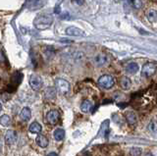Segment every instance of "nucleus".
I'll list each match as a JSON object with an SVG mask.
<instances>
[{"instance_id":"f257e3e1","label":"nucleus","mask_w":157,"mask_h":156,"mask_svg":"<svg viewBox=\"0 0 157 156\" xmlns=\"http://www.w3.org/2000/svg\"><path fill=\"white\" fill-rule=\"evenodd\" d=\"M53 23V18L48 15H40L36 17L33 21L34 28L38 31H43L50 28Z\"/></svg>"},{"instance_id":"f03ea898","label":"nucleus","mask_w":157,"mask_h":156,"mask_svg":"<svg viewBox=\"0 0 157 156\" xmlns=\"http://www.w3.org/2000/svg\"><path fill=\"white\" fill-rule=\"evenodd\" d=\"M98 85H99L102 89H110L115 85L114 78L110 75H103L98 79Z\"/></svg>"},{"instance_id":"7ed1b4c3","label":"nucleus","mask_w":157,"mask_h":156,"mask_svg":"<svg viewBox=\"0 0 157 156\" xmlns=\"http://www.w3.org/2000/svg\"><path fill=\"white\" fill-rule=\"evenodd\" d=\"M157 70V66L155 63L152 62H147L142 66V70H141V77L144 78H149L151 76H153Z\"/></svg>"},{"instance_id":"20e7f679","label":"nucleus","mask_w":157,"mask_h":156,"mask_svg":"<svg viewBox=\"0 0 157 156\" xmlns=\"http://www.w3.org/2000/svg\"><path fill=\"white\" fill-rule=\"evenodd\" d=\"M55 86L57 87L58 91L63 95L69 93V91H70V84L64 79H56Z\"/></svg>"},{"instance_id":"39448f33","label":"nucleus","mask_w":157,"mask_h":156,"mask_svg":"<svg viewBox=\"0 0 157 156\" xmlns=\"http://www.w3.org/2000/svg\"><path fill=\"white\" fill-rule=\"evenodd\" d=\"M29 82V86H31L32 89L36 91L39 90L42 86V80H41V78L37 75H31Z\"/></svg>"},{"instance_id":"423d86ee","label":"nucleus","mask_w":157,"mask_h":156,"mask_svg":"<svg viewBox=\"0 0 157 156\" xmlns=\"http://www.w3.org/2000/svg\"><path fill=\"white\" fill-rule=\"evenodd\" d=\"M59 119H60V113H59L58 110H51V111H49L46 115V120L48 122V124H50V125L57 124Z\"/></svg>"},{"instance_id":"0eeeda50","label":"nucleus","mask_w":157,"mask_h":156,"mask_svg":"<svg viewBox=\"0 0 157 156\" xmlns=\"http://www.w3.org/2000/svg\"><path fill=\"white\" fill-rule=\"evenodd\" d=\"M17 133L13 130H8L6 131V134L4 135V139H5V143L7 144H14L17 141Z\"/></svg>"},{"instance_id":"6e6552de","label":"nucleus","mask_w":157,"mask_h":156,"mask_svg":"<svg viewBox=\"0 0 157 156\" xmlns=\"http://www.w3.org/2000/svg\"><path fill=\"white\" fill-rule=\"evenodd\" d=\"M66 35L71 36H85V32H83L81 29H78V28L68 27L66 29Z\"/></svg>"},{"instance_id":"1a4fd4ad","label":"nucleus","mask_w":157,"mask_h":156,"mask_svg":"<svg viewBox=\"0 0 157 156\" xmlns=\"http://www.w3.org/2000/svg\"><path fill=\"white\" fill-rule=\"evenodd\" d=\"M27 5H28V9L33 11V10H37V9L42 8L44 5H45V1H40V0H36V1H28Z\"/></svg>"},{"instance_id":"9d476101","label":"nucleus","mask_w":157,"mask_h":156,"mask_svg":"<svg viewBox=\"0 0 157 156\" xmlns=\"http://www.w3.org/2000/svg\"><path fill=\"white\" fill-rule=\"evenodd\" d=\"M119 84H120L121 89H124V90L130 89H131V86H132V82H131V80H130L128 77H126V76H124V77H122V78H121V79H120V82H119Z\"/></svg>"},{"instance_id":"9b49d317","label":"nucleus","mask_w":157,"mask_h":156,"mask_svg":"<svg viewBox=\"0 0 157 156\" xmlns=\"http://www.w3.org/2000/svg\"><path fill=\"white\" fill-rule=\"evenodd\" d=\"M20 118H21L22 121L24 122H27L29 119L32 118V111L29 107H24L22 109L21 113H20Z\"/></svg>"},{"instance_id":"f8f14e48","label":"nucleus","mask_w":157,"mask_h":156,"mask_svg":"<svg viewBox=\"0 0 157 156\" xmlns=\"http://www.w3.org/2000/svg\"><path fill=\"white\" fill-rule=\"evenodd\" d=\"M139 70H140V67L135 62H131L126 66V72L128 74H131V75L136 74V73L139 72Z\"/></svg>"},{"instance_id":"ddd939ff","label":"nucleus","mask_w":157,"mask_h":156,"mask_svg":"<svg viewBox=\"0 0 157 156\" xmlns=\"http://www.w3.org/2000/svg\"><path fill=\"white\" fill-rule=\"evenodd\" d=\"M107 62H108V58L105 54H97L94 57V63L99 67L104 66Z\"/></svg>"},{"instance_id":"4468645a","label":"nucleus","mask_w":157,"mask_h":156,"mask_svg":"<svg viewBox=\"0 0 157 156\" xmlns=\"http://www.w3.org/2000/svg\"><path fill=\"white\" fill-rule=\"evenodd\" d=\"M125 117H126V120H127L128 124H129V125H135L137 122V117L132 111L126 112Z\"/></svg>"},{"instance_id":"2eb2a0df","label":"nucleus","mask_w":157,"mask_h":156,"mask_svg":"<svg viewBox=\"0 0 157 156\" xmlns=\"http://www.w3.org/2000/svg\"><path fill=\"white\" fill-rule=\"evenodd\" d=\"M45 98L48 99V100H53L56 98V89H54V87H47L45 89Z\"/></svg>"},{"instance_id":"dca6fc26","label":"nucleus","mask_w":157,"mask_h":156,"mask_svg":"<svg viewBox=\"0 0 157 156\" xmlns=\"http://www.w3.org/2000/svg\"><path fill=\"white\" fill-rule=\"evenodd\" d=\"M36 141L37 145H39L42 148H45L46 146L48 145V139L46 138V136L42 135H38Z\"/></svg>"},{"instance_id":"f3484780","label":"nucleus","mask_w":157,"mask_h":156,"mask_svg":"<svg viewBox=\"0 0 157 156\" xmlns=\"http://www.w3.org/2000/svg\"><path fill=\"white\" fill-rule=\"evenodd\" d=\"M146 18L150 23H157V11L154 9H150L146 13Z\"/></svg>"},{"instance_id":"a211bd4d","label":"nucleus","mask_w":157,"mask_h":156,"mask_svg":"<svg viewBox=\"0 0 157 156\" xmlns=\"http://www.w3.org/2000/svg\"><path fill=\"white\" fill-rule=\"evenodd\" d=\"M29 131L33 134H38L40 133L42 128H41V125L37 123V122H33V123L31 124V126H29Z\"/></svg>"},{"instance_id":"6ab92c4d","label":"nucleus","mask_w":157,"mask_h":156,"mask_svg":"<svg viewBox=\"0 0 157 156\" xmlns=\"http://www.w3.org/2000/svg\"><path fill=\"white\" fill-rule=\"evenodd\" d=\"M54 139H55L57 141L63 140L64 139H65V131L61 128L56 129L55 131H54Z\"/></svg>"},{"instance_id":"aec40b11","label":"nucleus","mask_w":157,"mask_h":156,"mask_svg":"<svg viewBox=\"0 0 157 156\" xmlns=\"http://www.w3.org/2000/svg\"><path fill=\"white\" fill-rule=\"evenodd\" d=\"M92 108V102L90 100H85L81 104V110L83 112V113H87L90 112Z\"/></svg>"},{"instance_id":"412c9836","label":"nucleus","mask_w":157,"mask_h":156,"mask_svg":"<svg viewBox=\"0 0 157 156\" xmlns=\"http://www.w3.org/2000/svg\"><path fill=\"white\" fill-rule=\"evenodd\" d=\"M11 124V118L8 116V115H3L0 117V125L3 126V127H8Z\"/></svg>"},{"instance_id":"4be33fe9","label":"nucleus","mask_w":157,"mask_h":156,"mask_svg":"<svg viewBox=\"0 0 157 156\" xmlns=\"http://www.w3.org/2000/svg\"><path fill=\"white\" fill-rule=\"evenodd\" d=\"M147 129H148V131H150L151 134L156 135L157 134V123H156L155 121L149 122L148 126H147Z\"/></svg>"},{"instance_id":"5701e85b","label":"nucleus","mask_w":157,"mask_h":156,"mask_svg":"<svg viewBox=\"0 0 157 156\" xmlns=\"http://www.w3.org/2000/svg\"><path fill=\"white\" fill-rule=\"evenodd\" d=\"M131 156H140L141 155V149L140 147H132L130 150Z\"/></svg>"},{"instance_id":"b1692460","label":"nucleus","mask_w":157,"mask_h":156,"mask_svg":"<svg viewBox=\"0 0 157 156\" xmlns=\"http://www.w3.org/2000/svg\"><path fill=\"white\" fill-rule=\"evenodd\" d=\"M131 4H132V6H134L136 9H140L144 5V2L142 1H140V0H135V1H130Z\"/></svg>"},{"instance_id":"393cba45","label":"nucleus","mask_w":157,"mask_h":156,"mask_svg":"<svg viewBox=\"0 0 157 156\" xmlns=\"http://www.w3.org/2000/svg\"><path fill=\"white\" fill-rule=\"evenodd\" d=\"M54 13L55 14H61V7H60V5L59 4H57V5L55 6V9H54Z\"/></svg>"},{"instance_id":"a878e982","label":"nucleus","mask_w":157,"mask_h":156,"mask_svg":"<svg viewBox=\"0 0 157 156\" xmlns=\"http://www.w3.org/2000/svg\"><path fill=\"white\" fill-rule=\"evenodd\" d=\"M73 4H75V5H78V6H82L85 4V1H72Z\"/></svg>"},{"instance_id":"bb28decb","label":"nucleus","mask_w":157,"mask_h":156,"mask_svg":"<svg viewBox=\"0 0 157 156\" xmlns=\"http://www.w3.org/2000/svg\"><path fill=\"white\" fill-rule=\"evenodd\" d=\"M68 17H70V16L68 15V13H67V12H66L65 14H64V15H61V16H60L61 19H65V18H68Z\"/></svg>"},{"instance_id":"cd10ccee","label":"nucleus","mask_w":157,"mask_h":156,"mask_svg":"<svg viewBox=\"0 0 157 156\" xmlns=\"http://www.w3.org/2000/svg\"><path fill=\"white\" fill-rule=\"evenodd\" d=\"M47 156H58V154H57V153H55V152H50V153H49Z\"/></svg>"},{"instance_id":"c85d7f7f","label":"nucleus","mask_w":157,"mask_h":156,"mask_svg":"<svg viewBox=\"0 0 157 156\" xmlns=\"http://www.w3.org/2000/svg\"><path fill=\"white\" fill-rule=\"evenodd\" d=\"M145 156H153V154H152V153H149V152H148V153H146V155H145Z\"/></svg>"},{"instance_id":"c756f323","label":"nucleus","mask_w":157,"mask_h":156,"mask_svg":"<svg viewBox=\"0 0 157 156\" xmlns=\"http://www.w3.org/2000/svg\"><path fill=\"white\" fill-rule=\"evenodd\" d=\"M2 110V104H1V102H0V112H1Z\"/></svg>"}]
</instances>
